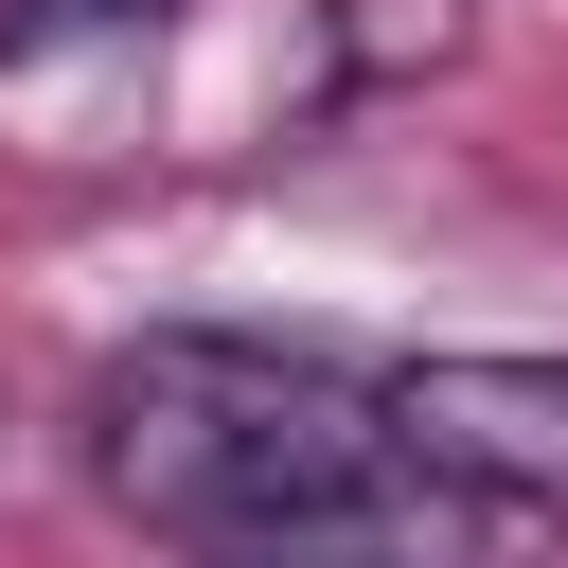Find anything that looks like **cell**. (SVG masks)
I'll return each instance as SVG.
<instances>
[{
  "label": "cell",
  "mask_w": 568,
  "mask_h": 568,
  "mask_svg": "<svg viewBox=\"0 0 568 568\" xmlns=\"http://www.w3.org/2000/svg\"><path fill=\"white\" fill-rule=\"evenodd\" d=\"M89 497L178 568H497L479 515L390 444L373 373L320 337H124L89 373Z\"/></svg>",
  "instance_id": "6da1fadb"
},
{
  "label": "cell",
  "mask_w": 568,
  "mask_h": 568,
  "mask_svg": "<svg viewBox=\"0 0 568 568\" xmlns=\"http://www.w3.org/2000/svg\"><path fill=\"white\" fill-rule=\"evenodd\" d=\"M373 408L462 515H568V355H390Z\"/></svg>",
  "instance_id": "7a4b0ae2"
},
{
  "label": "cell",
  "mask_w": 568,
  "mask_h": 568,
  "mask_svg": "<svg viewBox=\"0 0 568 568\" xmlns=\"http://www.w3.org/2000/svg\"><path fill=\"white\" fill-rule=\"evenodd\" d=\"M178 0H0V160H124Z\"/></svg>",
  "instance_id": "3957f363"
},
{
  "label": "cell",
  "mask_w": 568,
  "mask_h": 568,
  "mask_svg": "<svg viewBox=\"0 0 568 568\" xmlns=\"http://www.w3.org/2000/svg\"><path fill=\"white\" fill-rule=\"evenodd\" d=\"M444 53H462V0H320V89L337 106H373V89L444 71Z\"/></svg>",
  "instance_id": "277c9868"
}]
</instances>
